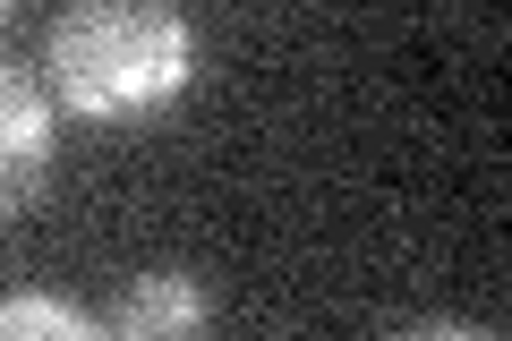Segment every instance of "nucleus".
Instances as JSON below:
<instances>
[{"label": "nucleus", "mask_w": 512, "mask_h": 341, "mask_svg": "<svg viewBox=\"0 0 512 341\" xmlns=\"http://www.w3.org/2000/svg\"><path fill=\"white\" fill-rule=\"evenodd\" d=\"M52 94L0 60V222H18L52 180Z\"/></svg>", "instance_id": "2"}, {"label": "nucleus", "mask_w": 512, "mask_h": 341, "mask_svg": "<svg viewBox=\"0 0 512 341\" xmlns=\"http://www.w3.org/2000/svg\"><path fill=\"white\" fill-rule=\"evenodd\" d=\"M197 324H214V299L171 265L128 273L120 299L103 307V333H120V341H163V333H197Z\"/></svg>", "instance_id": "3"}, {"label": "nucleus", "mask_w": 512, "mask_h": 341, "mask_svg": "<svg viewBox=\"0 0 512 341\" xmlns=\"http://www.w3.org/2000/svg\"><path fill=\"white\" fill-rule=\"evenodd\" d=\"M43 69H52V103L69 120L128 128L188 94L197 35H188L180 0H69L43 35Z\"/></svg>", "instance_id": "1"}, {"label": "nucleus", "mask_w": 512, "mask_h": 341, "mask_svg": "<svg viewBox=\"0 0 512 341\" xmlns=\"http://www.w3.org/2000/svg\"><path fill=\"white\" fill-rule=\"evenodd\" d=\"M0 18H9V0H0Z\"/></svg>", "instance_id": "5"}, {"label": "nucleus", "mask_w": 512, "mask_h": 341, "mask_svg": "<svg viewBox=\"0 0 512 341\" xmlns=\"http://www.w3.org/2000/svg\"><path fill=\"white\" fill-rule=\"evenodd\" d=\"M86 341V333H103V316H86V307H69V299H0V341Z\"/></svg>", "instance_id": "4"}]
</instances>
